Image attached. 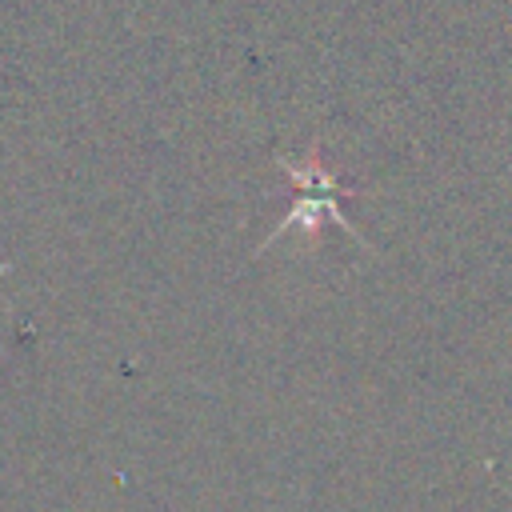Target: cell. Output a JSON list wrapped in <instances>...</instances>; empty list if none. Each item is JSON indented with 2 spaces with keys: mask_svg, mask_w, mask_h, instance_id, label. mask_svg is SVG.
<instances>
[{
  "mask_svg": "<svg viewBox=\"0 0 512 512\" xmlns=\"http://www.w3.org/2000/svg\"><path fill=\"white\" fill-rule=\"evenodd\" d=\"M280 168L288 172V180L296 184V188H304V196L288 208V216L276 224V232L264 240V248L268 244H276V240H284V232H304L308 240L316 236V228H320V220H336L352 240H360L364 244V236H360V228L340 212V204H336V192H348V188H340L336 180H332V172H324V164H320V156L312 152L308 160H280Z\"/></svg>",
  "mask_w": 512,
  "mask_h": 512,
  "instance_id": "obj_1",
  "label": "cell"
}]
</instances>
